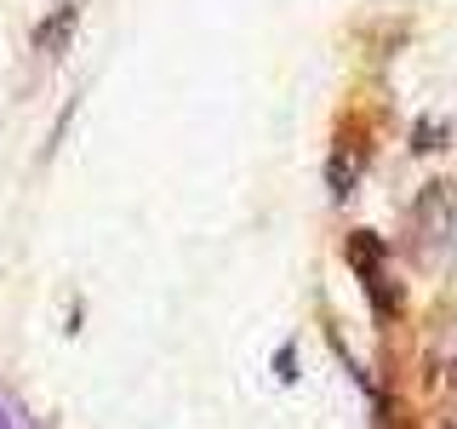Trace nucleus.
Listing matches in <instances>:
<instances>
[{"label": "nucleus", "instance_id": "obj_1", "mask_svg": "<svg viewBox=\"0 0 457 429\" xmlns=\"http://www.w3.org/2000/svg\"><path fill=\"white\" fill-rule=\"evenodd\" d=\"M75 29H80V0H57L46 18L35 23V52L46 57V63H52V57H63L69 40H75Z\"/></svg>", "mask_w": 457, "mask_h": 429}, {"label": "nucleus", "instance_id": "obj_2", "mask_svg": "<svg viewBox=\"0 0 457 429\" xmlns=\"http://www.w3.org/2000/svg\"><path fill=\"white\" fill-rule=\"evenodd\" d=\"M349 264L366 275V292L378 298V309H389V298H383V240H371L366 229H361V235H349Z\"/></svg>", "mask_w": 457, "mask_h": 429}, {"label": "nucleus", "instance_id": "obj_3", "mask_svg": "<svg viewBox=\"0 0 457 429\" xmlns=\"http://www.w3.org/2000/svg\"><path fill=\"white\" fill-rule=\"evenodd\" d=\"M0 429H40V424L29 418V412H23L12 395H0Z\"/></svg>", "mask_w": 457, "mask_h": 429}, {"label": "nucleus", "instance_id": "obj_4", "mask_svg": "<svg viewBox=\"0 0 457 429\" xmlns=\"http://www.w3.org/2000/svg\"><path fill=\"white\" fill-rule=\"evenodd\" d=\"M349 183H354V161H349V155H332V195L343 200V195H349Z\"/></svg>", "mask_w": 457, "mask_h": 429}, {"label": "nucleus", "instance_id": "obj_5", "mask_svg": "<svg viewBox=\"0 0 457 429\" xmlns=\"http://www.w3.org/2000/svg\"><path fill=\"white\" fill-rule=\"evenodd\" d=\"M275 366H280V378H286V383H292V378H297V372H292V343H280V355H275Z\"/></svg>", "mask_w": 457, "mask_h": 429}]
</instances>
